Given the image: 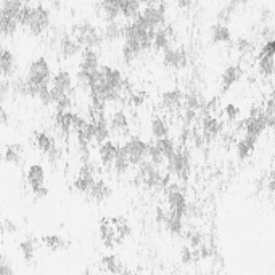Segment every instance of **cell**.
<instances>
[{"mask_svg":"<svg viewBox=\"0 0 275 275\" xmlns=\"http://www.w3.org/2000/svg\"><path fill=\"white\" fill-rule=\"evenodd\" d=\"M23 2H25V5H29V2H31V0H23Z\"/></svg>","mask_w":275,"mask_h":275,"instance_id":"51","label":"cell"},{"mask_svg":"<svg viewBox=\"0 0 275 275\" xmlns=\"http://www.w3.org/2000/svg\"><path fill=\"white\" fill-rule=\"evenodd\" d=\"M79 71L86 73L100 71V60H98V53L95 52V49H84L79 63Z\"/></svg>","mask_w":275,"mask_h":275,"instance_id":"11","label":"cell"},{"mask_svg":"<svg viewBox=\"0 0 275 275\" xmlns=\"http://www.w3.org/2000/svg\"><path fill=\"white\" fill-rule=\"evenodd\" d=\"M71 36L86 49H98L105 41L103 34L98 33L97 28L90 25L89 21H81L78 25H74Z\"/></svg>","mask_w":275,"mask_h":275,"instance_id":"1","label":"cell"},{"mask_svg":"<svg viewBox=\"0 0 275 275\" xmlns=\"http://www.w3.org/2000/svg\"><path fill=\"white\" fill-rule=\"evenodd\" d=\"M122 150L126 151V155L132 166H140L145 159H148L150 143L143 142L139 137H131V139H127L126 143L122 145Z\"/></svg>","mask_w":275,"mask_h":275,"instance_id":"3","label":"cell"},{"mask_svg":"<svg viewBox=\"0 0 275 275\" xmlns=\"http://www.w3.org/2000/svg\"><path fill=\"white\" fill-rule=\"evenodd\" d=\"M159 150L163 151V155L166 156V161H169V159L175 155V151H177V147H175V143L172 139H169V137H164V139H159L156 140Z\"/></svg>","mask_w":275,"mask_h":275,"instance_id":"34","label":"cell"},{"mask_svg":"<svg viewBox=\"0 0 275 275\" xmlns=\"http://www.w3.org/2000/svg\"><path fill=\"white\" fill-rule=\"evenodd\" d=\"M167 166H169V169L177 175L179 180H182V182L188 180L192 166H190V155L185 148H177L175 155L167 161Z\"/></svg>","mask_w":275,"mask_h":275,"instance_id":"5","label":"cell"},{"mask_svg":"<svg viewBox=\"0 0 275 275\" xmlns=\"http://www.w3.org/2000/svg\"><path fill=\"white\" fill-rule=\"evenodd\" d=\"M163 63L167 68L174 70H183L188 65V55L183 49H167L163 52Z\"/></svg>","mask_w":275,"mask_h":275,"instance_id":"8","label":"cell"},{"mask_svg":"<svg viewBox=\"0 0 275 275\" xmlns=\"http://www.w3.org/2000/svg\"><path fill=\"white\" fill-rule=\"evenodd\" d=\"M220 132V122L211 116V114H204L201 119V135L204 137V142L214 140Z\"/></svg>","mask_w":275,"mask_h":275,"instance_id":"14","label":"cell"},{"mask_svg":"<svg viewBox=\"0 0 275 275\" xmlns=\"http://www.w3.org/2000/svg\"><path fill=\"white\" fill-rule=\"evenodd\" d=\"M243 78V70L238 65H230L227 66L222 76H220V84H222V92H227L228 89H232L236 82Z\"/></svg>","mask_w":275,"mask_h":275,"instance_id":"13","label":"cell"},{"mask_svg":"<svg viewBox=\"0 0 275 275\" xmlns=\"http://www.w3.org/2000/svg\"><path fill=\"white\" fill-rule=\"evenodd\" d=\"M131 166H132V164H131V161H129V158H127V155H126V151L122 150V147H119L118 155H116V159H114V163H113V171L121 175V174H126Z\"/></svg>","mask_w":275,"mask_h":275,"instance_id":"31","label":"cell"},{"mask_svg":"<svg viewBox=\"0 0 275 275\" xmlns=\"http://www.w3.org/2000/svg\"><path fill=\"white\" fill-rule=\"evenodd\" d=\"M270 20H272V12H270V9L264 7L261 10V23H269Z\"/></svg>","mask_w":275,"mask_h":275,"instance_id":"46","label":"cell"},{"mask_svg":"<svg viewBox=\"0 0 275 275\" xmlns=\"http://www.w3.org/2000/svg\"><path fill=\"white\" fill-rule=\"evenodd\" d=\"M269 100L275 102V87H273V89H272V92H270V97H269Z\"/></svg>","mask_w":275,"mask_h":275,"instance_id":"50","label":"cell"},{"mask_svg":"<svg viewBox=\"0 0 275 275\" xmlns=\"http://www.w3.org/2000/svg\"><path fill=\"white\" fill-rule=\"evenodd\" d=\"M28 183L31 185V188H33V192L45 187V171H44L42 166H39V164L29 166V169H28Z\"/></svg>","mask_w":275,"mask_h":275,"instance_id":"18","label":"cell"},{"mask_svg":"<svg viewBox=\"0 0 275 275\" xmlns=\"http://www.w3.org/2000/svg\"><path fill=\"white\" fill-rule=\"evenodd\" d=\"M139 18L151 29H159L164 26L166 21V13L164 9L159 5H148L140 12Z\"/></svg>","mask_w":275,"mask_h":275,"instance_id":"6","label":"cell"},{"mask_svg":"<svg viewBox=\"0 0 275 275\" xmlns=\"http://www.w3.org/2000/svg\"><path fill=\"white\" fill-rule=\"evenodd\" d=\"M206 108V100L204 97L201 95V92L198 89H190L185 94V103H183V110H190L198 113L200 110Z\"/></svg>","mask_w":275,"mask_h":275,"instance_id":"15","label":"cell"},{"mask_svg":"<svg viewBox=\"0 0 275 275\" xmlns=\"http://www.w3.org/2000/svg\"><path fill=\"white\" fill-rule=\"evenodd\" d=\"M36 145L45 155H49V153L57 147L53 137H50L47 132H36Z\"/></svg>","mask_w":275,"mask_h":275,"instance_id":"30","label":"cell"},{"mask_svg":"<svg viewBox=\"0 0 275 275\" xmlns=\"http://www.w3.org/2000/svg\"><path fill=\"white\" fill-rule=\"evenodd\" d=\"M110 127L111 131L118 134H127L129 131V119L124 111H116L110 119Z\"/></svg>","mask_w":275,"mask_h":275,"instance_id":"25","label":"cell"},{"mask_svg":"<svg viewBox=\"0 0 275 275\" xmlns=\"http://www.w3.org/2000/svg\"><path fill=\"white\" fill-rule=\"evenodd\" d=\"M102 34L106 42H118L121 39H124V26L119 25L118 21H110L106 23Z\"/></svg>","mask_w":275,"mask_h":275,"instance_id":"21","label":"cell"},{"mask_svg":"<svg viewBox=\"0 0 275 275\" xmlns=\"http://www.w3.org/2000/svg\"><path fill=\"white\" fill-rule=\"evenodd\" d=\"M0 116H2V124H4V126H9V116H7L5 108L0 110Z\"/></svg>","mask_w":275,"mask_h":275,"instance_id":"49","label":"cell"},{"mask_svg":"<svg viewBox=\"0 0 275 275\" xmlns=\"http://www.w3.org/2000/svg\"><path fill=\"white\" fill-rule=\"evenodd\" d=\"M58 50H60L61 58L70 60L78 55V53H81L82 45L76 41L73 36H61L58 41Z\"/></svg>","mask_w":275,"mask_h":275,"instance_id":"9","label":"cell"},{"mask_svg":"<svg viewBox=\"0 0 275 275\" xmlns=\"http://www.w3.org/2000/svg\"><path fill=\"white\" fill-rule=\"evenodd\" d=\"M37 198H45L49 195V188L47 187H42V188H39V190H36V192H33Z\"/></svg>","mask_w":275,"mask_h":275,"instance_id":"47","label":"cell"},{"mask_svg":"<svg viewBox=\"0 0 275 275\" xmlns=\"http://www.w3.org/2000/svg\"><path fill=\"white\" fill-rule=\"evenodd\" d=\"M225 114H227V118L228 119H236L240 116V108L236 105H227L225 106Z\"/></svg>","mask_w":275,"mask_h":275,"instance_id":"45","label":"cell"},{"mask_svg":"<svg viewBox=\"0 0 275 275\" xmlns=\"http://www.w3.org/2000/svg\"><path fill=\"white\" fill-rule=\"evenodd\" d=\"M20 248H21L23 256H25V261H26V262H31V261H33L34 253H36V240H34V238H28V240H25V241H21Z\"/></svg>","mask_w":275,"mask_h":275,"instance_id":"37","label":"cell"},{"mask_svg":"<svg viewBox=\"0 0 275 275\" xmlns=\"http://www.w3.org/2000/svg\"><path fill=\"white\" fill-rule=\"evenodd\" d=\"M42 241L45 243V246H47L50 251H58V249H63L66 246L65 240L58 235H47V236H44Z\"/></svg>","mask_w":275,"mask_h":275,"instance_id":"36","label":"cell"},{"mask_svg":"<svg viewBox=\"0 0 275 275\" xmlns=\"http://www.w3.org/2000/svg\"><path fill=\"white\" fill-rule=\"evenodd\" d=\"M142 0H121V15L127 20H135L140 15Z\"/></svg>","mask_w":275,"mask_h":275,"instance_id":"24","label":"cell"},{"mask_svg":"<svg viewBox=\"0 0 275 275\" xmlns=\"http://www.w3.org/2000/svg\"><path fill=\"white\" fill-rule=\"evenodd\" d=\"M211 41L214 44H227L232 41V34H230V29L227 28V25L224 23H217L214 25L211 29Z\"/></svg>","mask_w":275,"mask_h":275,"instance_id":"23","label":"cell"},{"mask_svg":"<svg viewBox=\"0 0 275 275\" xmlns=\"http://www.w3.org/2000/svg\"><path fill=\"white\" fill-rule=\"evenodd\" d=\"M235 47L241 53V55H249V53H253L256 50L254 42L251 39H248V37H240V39H236Z\"/></svg>","mask_w":275,"mask_h":275,"instance_id":"38","label":"cell"},{"mask_svg":"<svg viewBox=\"0 0 275 275\" xmlns=\"http://www.w3.org/2000/svg\"><path fill=\"white\" fill-rule=\"evenodd\" d=\"M86 195L90 198L92 201L102 203V201H105L106 198H108V196L111 195V188H110L108 185H106V183H105L103 180H97Z\"/></svg>","mask_w":275,"mask_h":275,"instance_id":"22","label":"cell"},{"mask_svg":"<svg viewBox=\"0 0 275 275\" xmlns=\"http://www.w3.org/2000/svg\"><path fill=\"white\" fill-rule=\"evenodd\" d=\"M180 259H182L183 264H190L195 259V251L192 248H188V246H183L182 251H180Z\"/></svg>","mask_w":275,"mask_h":275,"instance_id":"43","label":"cell"},{"mask_svg":"<svg viewBox=\"0 0 275 275\" xmlns=\"http://www.w3.org/2000/svg\"><path fill=\"white\" fill-rule=\"evenodd\" d=\"M118 150H119V147L116 143H113L111 140L100 145L98 153H100L102 164L105 167H113V163H114V159H116V155H118Z\"/></svg>","mask_w":275,"mask_h":275,"instance_id":"20","label":"cell"},{"mask_svg":"<svg viewBox=\"0 0 275 275\" xmlns=\"http://www.w3.org/2000/svg\"><path fill=\"white\" fill-rule=\"evenodd\" d=\"M257 55H265V57H275V41H267L262 44L261 50Z\"/></svg>","mask_w":275,"mask_h":275,"instance_id":"41","label":"cell"},{"mask_svg":"<svg viewBox=\"0 0 275 275\" xmlns=\"http://www.w3.org/2000/svg\"><path fill=\"white\" fill-rule=\"evenodd\" d=\"M103 264H105L106 269H108L114 275H122V272H124V269H122V264L119 262V259L116 256H106V257H103Z\"/></svg>","mask_w":275,"mask_h":275,"instance_id":"39","label":"cell"},{"mask_svg":"<svg viewBox=\"0 0 275 275\" xmlns=\"http://www.w3.org/2000/svg\"><path fill=\"white\" fill-rule=\"evenodd\" d=\"M18 28H20V21L17 18L2 17V15H0V33H2L4 37H13L17 34Z\"/></svg>","mask_w":275,"mask_h":275,"instance_id":"29","label":"cell"},{"mask_svg":"<svg viewBox=\"0 0 275 275\" xmlns=\"http://www.w3.org/2000/svg\"><path fill=\"white\" fill-rule=\"evenodd\" d=\"M171 42H172V33L171 28H159L156 29L155 39H153V49L158 52H164L167 49H171Z\"/></svg>","mask_w":275,"mask_h":275,"instance_id":"17","label":"cell"},{"mask_svg":"<svg viewBox=\"0 0 275 275\" xmlns=\"http://www.w3.org/2000/svg\"><path fill=\"white\" fill-rule=\"evenodd\" d=\"M23 159V147L20 143L9 145L5 150V161L10 164H20Z\"/></svg>","mask_w":275,"mask_h":275,"instance_id":"33","label":"cell"},{"mask_svg":"<svg viewBox=\"0 0 275 275\" xmlns=\"http://www.w3.org/2000/svg\"><path fill=\"white\" fill-rule=\"evenodd\" d=\"M257 70L264 78H272L275 74V57L257 55Z\"/></svg>","mask_w":275,"mask_h":275,"instance_id":"27","label":"cell"},{"mask_svg":"<svg viewBox=\"0 0 275 275\" xmlns=\"http://www.w3.org/2000/svg\"><path fill=\"white\" fill-rule=\"evenodd\" d=\"M143 47L137 42V41H132V39H124V44H122V49H121V57H122V61H124V65H132L137 58H140V55L143 53Z\"/></svg>","mask_w":275,"mask_h":275,"instance_id":"10","label":"cell"},{"mask_svg":"<svg viewBox=\"0 0 275 275\" xmlns=\"http://www.w3.org/2000/svg\"><path fill=\"white\" fill-rule=\"evenodd\" d=\"M23 7H25V2H23V0H4L0 15H2V17H10V18L18 20Z\"/></svg>","mask_w":275,"mask_h":275,"instance_id":"26","label":"cell"},{"mask_svg":"<svg viewBox=\"0 0 275 275\" xmlns=\"http://www.w3.org/2000/svg\"><path fill=\"white\" fill-rule=\"evenodd\" d=\"M259 36L262 37L264 42H267V41H275V28L265 25L261 31H259Z\"/></svg>","mask_w":275,"mask_h":275,"instance_id":"42","label":"cell"},{"mask_svg":"<svg viewBox=\"0 0 275 275\" xmlns=\"http://www.w3.org/2000/svg\"><path fill=\"white\" fill-rule=\"evenodd\" d=\"M9 94H12V81L4 79L2 84H0V98H2V102H5V98L9 97Z\"/></svg>","mask_w":275,"mask_h":275,"instance_id":"44","label":"cell"},{"mask_svg":"<svg viewBox=\"0 0 275 275\" xmlns=\"http://www.w3.org/2000/svg\"><path fill=\"white\" fill-rule=\"evenodd\" d=\"M100 10L106 23L116 21L121 15V0H100Z\"/></svg>","mask_w":275,"mask_h":275,"instance_id":"19","label":"cell"},{"mask_svg":"<svg viewBox=\"0 0 275 275\" xmlns=\"http://www.w3.org/2000/svg\"><path fill=\"white\" fill-rule=\"evenodd\" d=\"M17 71V58H15L13 52L9 49H2L0 52V74L4 79H10Z\"/></svg>","mask_w":275,"mask_h":275,"instance_id":"12","label":"cell"},{"mask_svg":"<svg viewBox=\"0 0 275 275\" xmlns=\"http://www.w3.org/2000/svg\"><path fill=\"white\" fill-rule=\"evenodd\" d=\"M33 10H34V7H31V5H25V7H23V10H21L20 17H18L20 26L28 28L29 20H31V17H33Z\"/></svg>","mask_w":275,"mask_h":275,"instance_id":"40","label":"cell"},{"mask_svg":"<svg viewBox=\"0 0 275 275\" xmlns=\"http://www.w3.org/2000/svg\"><path fill=\"white\" fill-rule=\"evenodd\" d=\"M73 92V78L71 74L61 70L57 74H53L52 86H50V94H52V103L55 106L58 102L70 98Z\"/></svg>","mask_w":275,"mask_h":275,"instance_id":"2","label":"cell"},{"mask_svg":"<svg viewBox=\"0 0 275 275\" xmlns=\"http://www.w3.org/2000/svg\"><path fill=\"white\" fill-rule=\"evenodd\" d=\"M4 225H5V230H7V232H10V233L17 232V225H15V224L12 222V220H5Z\"/></svg>","mask_w":275,"mask_h":275,"instance_id":"48","label":"cell"},{"mask_svg":"<svg viewBox=\"0 0 275 275\" xmlns=\"http://www.w3.org/2000/svg\"><path fill=\"white\" fill-rule=\"evenodd\" d=\"M151 134H153V137H155L156 140L167 137V134H169V127H167L166 121L163 118L155 116L151 119Z\"/></svg>","mask_w":275,"mask_h":275,"instance_id":"32","label":"cell"},{"mask_svg":"<svg viewBox=\"0 0 275 275\" xmlns=\"http://www.w3.org/2000/svg\"><path fill=\"white\" fill-rule=\"evenodd\" d=\"M74 116H76V114L71 113L70 110L57 113L55 124H57V129H58V132H60L61 137H68V135H70V132H73Z\"/></svg>","mask_w":275,"mask_h":275,"instance_id":"16","label":"cell"},{"mask_svg":"<svg viewBox=\"0 0 275 275\" xmlns=\"http://www.w3.org/2000/svg\"><path fill=\"white\" fill-rule=\"evenodd\" d=\"M49 28H50V12L45 9V7H42V5L34 7L33 17H31L29 25H28L29 34L34 36V37H39Z\"/></svg>","mask_w":275,"mask_h":275,"instance_id":"4","label":"cell"},{"mask_svg":"<svg viewBox=\"0 0 275 275\" xmlns=\"http://www.w3.org/2000/svg\"><path fill=\"white\" fill-rule=\"evenodd\" d=\"M238 9V7H236L235 4H232L230 0H228V2L222 7V9H220L219 12H217V21L219 23H224V25H227L228 21L232 20V17L235 15V10Z\"/></svg>","mask_w":275,"mask_h":275,"instance_id":"35","label":"cell"},{"mask_svg":"<svg viewBox=\"0 0 275 275\" xmlns=\"http://www.w3.org/2000/svg\"><path fill=\"white\" fill-rule=\"evenodd\" d=\"M185 103V94L179 89L167 90L161 97V106L166 113H179Z\"/></svg>","mask_w":275,"mask_h":275,"instance_id":"7","label":"cell"},{"mask_svg":"<svg viewBox=\"0 0 275 275\" xmlns=\"http://www.w3.org/2000/svg\"><path fill=\"white\" fill-rule=\"evenodd\" d=\"M256 143H257V139H253V137H249V135H244L243 139L238 142V145H236V153H238V158L246 159L251 153H253Z\"/></svg>","mask_w":275,"mask_h":275,"instance_id":"28","label":"cell"}]
</instances>
